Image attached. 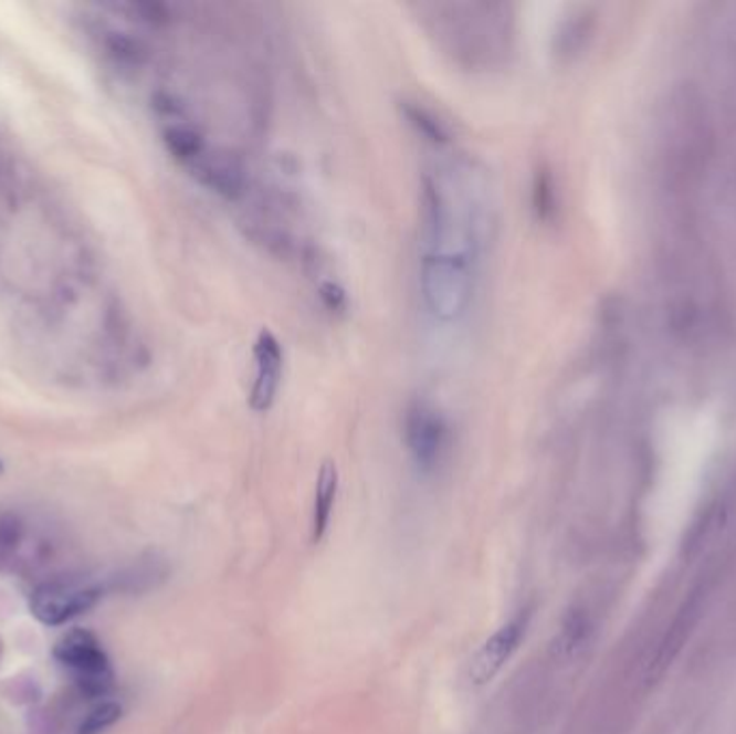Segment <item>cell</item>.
<instances>
[{"mask_svg": "<svg viewBox=\"0 0 736 734\" xmlns=\"http://www.w3.org/2000/svg\"><path fill=\"white\" fill-rule=\"evenodd\" d=\"M476 263L450 259H420V289L427 308L442 322H454L467 313L474 295Z\"/></svg>", "mask_w": 736, "mask_h": 734, "instance_id": "1", "label": "cell"}, {"mask_svg": "<svg viewBox=\"0 0 736 734\" xmlns=\"http://www.w3.org/2000/svg\"><path fill=\"white\" fill-rule=\"evenodd\" d=\"M403 438L416 468L424 474H433L449 454V420L435 403L416 397L406 408Z\"/></svg>", "mask_w": 736, "mask_h": 734, "instance_id": "2", "label": "cell"}, {"mask_svg": "<svg viewBox=\"0 0 736 734\" xmlns=\"http://www.w3.org/2000/svg\"><path fill=\"white\" fill-rule=\"evenodd\" d=\"M102 590L78 577H50L33 590L31 612L43 625L59 627L91 610Z\"/></svg>", "mask_w": 736, "mask_h": 734, "instance_id": "3", "label": "cell"}, {"mask_svg": "<svg viewBox=\"0 0 736 734\" xmlns=\"http://www.w3.org/2000/svg\"><path fill=\"white\" fill-rule=\"evenodd\" d=\"M528 625H530V614L519 612L508 622H504L500 629H495L481 644V649L472 657L467 670V677L474 685H487L502 672V668L511 661V657L526 638Z\"/></svg>", "mask_w": 736, "mask_h": 734, "instance_id": "4", "label": "cell"}, {"mask_svg": "<svg viewBox=\"0 0 736 734\" xmlns=\"http://www.w3.org/2000/svg\"><path fill=\"white\" fill-rule=\"evenodd\" d=\"M252 358H254V379L250 388L248 403L250 409L256 413L270 411L283 381V368H285V352L281 340L272 329H261L254 347H252Z\"/></svg>", "mask_w": 736, "mask_h": 734, "instance_id": "5", "label": "cell"}, {"mask_svg": "<svg viewBox=\"0 0 736 734\" xmlns=\"http://www.w3.org/2000/svg\"><path fill=\"white\" fill-rule=\"evenodd\" d=\"M54 659L70 668L78 679L111 677V659L102 649L99 640L86 629H72L54 644Z\"/></svg>", "mask_w": 736, "mask_h": 734, "instance_id": "6", "label": "cell"}, {"mask_svg": "<svg viewBox=\"0 0 736 734\" xmlns=\"http://www.w3.org/2000/svg\"><path fill=\"white\" fill-rule=\"evenodd\" d=\"M190 170L204 188L224 199H238L244 195V164L233 154L207 149L203 156L190 166Z\"/></svg>", "mask_w": 736, "mask_h": 734, "instance_id": "7", "label": "cell"}, {"mask_svg": "<svg viewBox=\"0 0 736 734\" xmlns=\"http://www.w3.org/2000/svg\"><path fill=\"white\" fill-rule=\"evenodd\" d=\"M338 495V468L334 461H324L317 474L315 504H313V541L319 543L326 536L332 511Z\"/></svg>", "mask_w": 736, "mask_h": 734, "instance_id": "8", "label": "cell"}, {"mask_svg": "<svg viewBox=\"0 0 736 734\" xmlns=\"http://www.w3.org/2000/svg\"><path fill=\"white\" fill-rule=\"evenodd\" d=\"M164 143L170 156L188 168L207 151L203 134L190 123H168L164 129Z\"/></svg>", "mask_w": 736, "mask_h": 734, "instance_id": "9", "label": "cell"}, {"mask_svg": "<svg viewBox=\"0 0 736 734\" xmlns=\"http://www.w3.org/2000/svg\"><path fill=\"white\" fill-rule=\"evenodd\" d=\"M403 113L408 122L416 127L418 134H422L427 140L435 145L450 143V129L431 108L422 106L420 102H403Z\"/></svg>", "mask_w": 736, "mask_h": 734, "instance_id": "10", "label": "cell"}, {"mask_svg": "<svg viewBox=\"0 0 736 734\" xmlns=\"http://www.w3.org/2000/svg\"><path fill=\"white\" fill-rule=\"evenodd\" d=\"M532 205L534 211L538 216V220H549L554 209H556V201H554V181L549 170L538 168L534 175V184H532Z\"/></svg>", "mask_w": 736, "mask_h": 734, "instance_id": "11", "label": "cell"}, {"mask_svg": "<svg viewBox=\"0 0 736 734\" xmlns=\"http://www.w3.org/2000/svg\"><path fill=\"white\" fill-rule=\"evenodd\" d=\"M122 713L117 702H102L82 720L78 734H102L122 720Z\"/></svg>", "mask_w": 736, "mask_h": 734, "instance_id": "12", "label": "cell"}, {"mask_svg": "<svg viewBox=\"0 0 736 734\" xmlns=\"http://www.w3.org/2000/svg\"><path fill=\"white\" fill-rule=\"evenodd\" d=\"M24 538H27V526L18 515L13 513L0 515V560L11 558L20 549Z\"/></svg>", "mask_w": 736, "mask_h": 734, "instance_id": "13", "label": "cell"}, {"mask_svg": "<svg viewBox=\"0 0 736 734\" xmlns=\"http://www.w3.org/2000/svg\"><path fill=\"white\" fill-rule=\"evenodd\" d=\"M319 295H322L327 311H332V313H345L347 311V295L340 286L334 285V283H324L319 289Z\"/></svg>", "mask_w": 736, "mask_h": 734, "instance_id": "14", "label": "cell"}, {"mask_svg": "<svg viewBox=\"0 0 736 734\" xmlns=\"http://www.w3.org/2000/svg\"><path fill=\"white\" fill-rule=\"evenodd\" d=\"M0 468H2V465H0Z\"/></svg>", "mask_w": 736, "mask_h": 734, "instance_id": "15", "label": "cell"}]
</instances>
